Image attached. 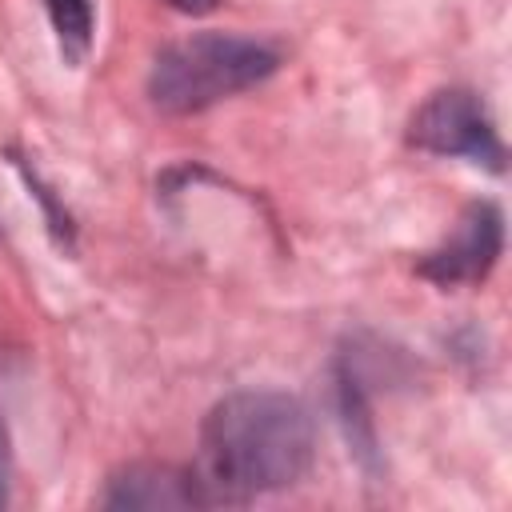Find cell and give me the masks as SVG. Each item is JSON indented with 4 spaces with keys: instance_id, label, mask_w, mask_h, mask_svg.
<instances>
[{
    "instance_id": "5",
    "label": "cell",
    "mask_w": 512,
    "mask_h": 512,
    "mask_svg": "<svg viewBox=\"0 0 512 512\" xmlns=\"http://www.w3.org/2000/svg\"><path fill=\"white\" fill-rule=\"evenodd\" d=\"M108 508H208L196 472L172 464H128L108 480Z\"/></svg>"
},
{
    "instance_id": "1",
    "label": "cell",
    "mask_w": 512,
    "mask_h": 512,
    "mask_svg": "<svg viewBox=\"0 0 512 512\" xmlns=\"http://www.w3.org/2000/svg\"><path fill=\"white\" fill-rule=\"evenodd\" d=\"M312 464V416L284 392H232L200 428L196 480L208 504H244L296 484Z\"/></svg>"
},
{
    "instance_id": "3",
    "label": "cell",
    "mask_w": 512,
    "mask_h": 512,
    "mask_svg": "<svg viewBox=\"0 0 512 512\" xmlns=\"http://www.w3.org/2000/svg\"><path fill=\"white\" fill-rule=\"evenodd\" d=\"M408 140L436 156H464L492 172L504 168V148L492 128L484 100L472 88H444L432 92L408 124Z\"/></svg>"
},
{
    "instance_id": "2",
    "label": "cell",
    "mask_w": 512,
    "mask_h": 512,
    "mask_svg": "<svg viewBox=\"0 0 512 512\" xmlns=\"http://www.w3.org/2000/svg\"><path fill=\"white\" fill-rule=\"evenodd\" d=\"M280 56L264 40L228 36V32H196L184 36L152 60L148 96L164 112H200L216 100H228L276 72Z\"/></svg>"
},
{
    "instance_id": "6",
    "label": "cell",
    "mask_w": 512,
    "mask_h": 512,
    "mask_svg": "<svg viewBox=\"0 0 512 512\" xmlns=\"http://www.w3.org/2000/svg\"><path fill=\"white\" fill-rule=\"evenodd\" d=\"M52 28L60 36V48L68 60H80L92 44V0H44Z\"/></svg>"
},
{
    "instance_id": "7",
    "label": "cell",
    "mask_w": 512,
    "mask_h": 512,
    "mask_svg": "<svg viewBox=\"0 0 512 512\" xmlns=\"http://www.w3.org/2000/svg\"><path fill=\"white\" fill-rule=\"evenodd\" d=\"M168 8H176V12H184V16H204V12H212L220 0H164Z\"/></svg>"
},
{
    "instance_id": "4",
    "label": "cell",
    "mask_w": 512,
    "mask_h": 512,
    "mask_svg": "<svg viewBox=\"0 0 512 512\" xmlns=\"http://www.w3.org/2000/svg\"><path fill=\"white\" fill-rule=\"evenodd\" d=\"M500 244H504V220H500L496 204H488V200L468 204L460 212L456 228L444 236V244L420 260V276L436 280L440 288L476 284L492 272Z\"/></svg>"
}]
</instances>
